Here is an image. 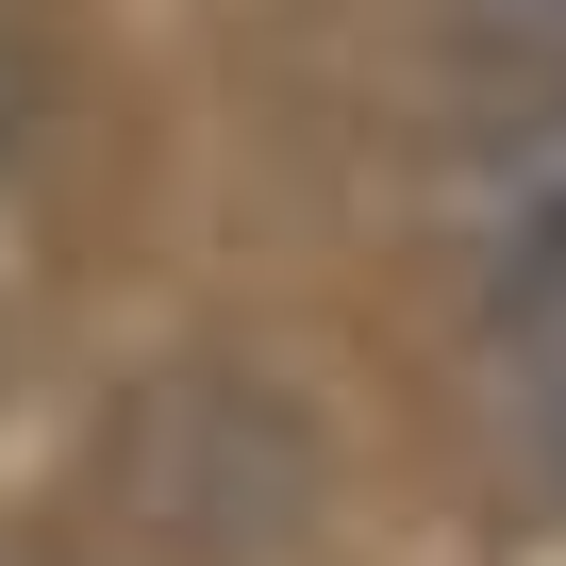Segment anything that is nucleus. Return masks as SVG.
<instances>
[{
	"label": "nucleus",
	"mask_w": 566,
	"mask_h": 566,
	"mask_svg": "<svg viewBox=\"0 0 566 566\" xmlns=\"http://www.w3.org/2000/svg\"><path fill=\"white\" fill-rule=\"evenodd\" d=\"M450 233H467V266L500 283L516 317H566V101H533L516 134H483V150H467Z\"/></svg>",
	"instance_id": "f257e3e1"
},
{
	"label": "nucleus",
	"mask_w": 566,
	"mask_h": 566,
	"mask_svg": "<svg viewBox=\"0 0 566 566\" xmlns=\"http://www.w3.org/2000/svg\"><path fill=\"white\" fill-rule=\"evenodd\" d=\"M516 18H549V34H566V0H516Z\"/></svg>",
	"instance_id": "f03ea898"
}]
</instances>
